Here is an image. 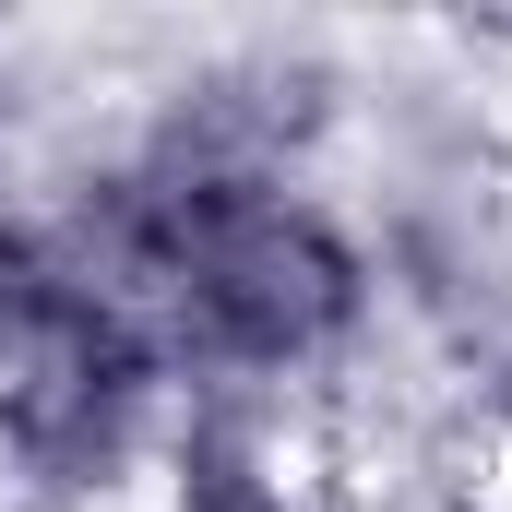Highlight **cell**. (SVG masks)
Segmentation results:
<instances>
[{"label":"cell","instance_id":"obj_1","mask_svg":"<svg viewBox=\"0 0 512 512\" xmlns=\"http://www.w3.org/2000/svg\"><path fill=\"white\" fill-rule=\"evenodd\" d=\"M370 322L382 251L310 179H191V262L155 310L179 405H262L286 382H322L370 346Z\"/></svg>","mask_w":512,"mask_h":512}]
</instances>
